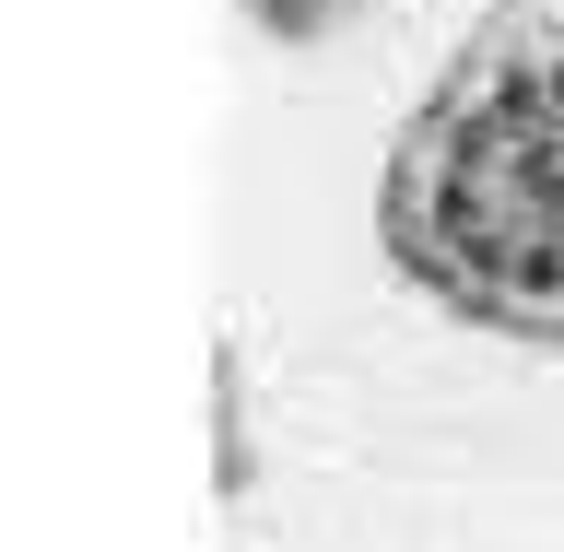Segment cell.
Instances as JSON below:
<instances>
[{
	"instance_id": "cell-1",
	"label": "cell",
	"mask_w": 564,
	"mask_h": 552,
	"mask_svg": "<svg viewBox=\"0 0 564 552\" xmlns=\"http://www.w3.org/2000/svg\"><path fill=\"white\" fill-rule=\"evenodd\" d=\"M377 259L482 342L564 353V12L494 0L377 165Z\"/></svg>"
},
{
	"instance_id": "cell-3",
	"label": "cell",
	"mask_w": 564,
	"mask_h": 552,
	"mask_svg": "<svg viewBox=\"0 0 564 552\" xmlns=\"http://www.w3.org/2000/svg\"><path fill=\"white\" fill-rule=\"evenodd\" d=\"M259 483V458H247V377H236V353H224V506Z\"/></svg>"
},
{
	"instance_id": "cell-2",
	"label": "cell",
	"mask_w": 564,
	"mask_h": 552,
	"mask_svg": "<svg viewBox=\"0 0 564 552\" xmlns=\"http://www.w3.org/2000/svg\"><path fill=\"white\" fill-rule=\"evenodd\" d=\"M236 12H247L259 35H282V47H317V35H341L365 0H236Z\"/></svg>"
}]
</instances>
